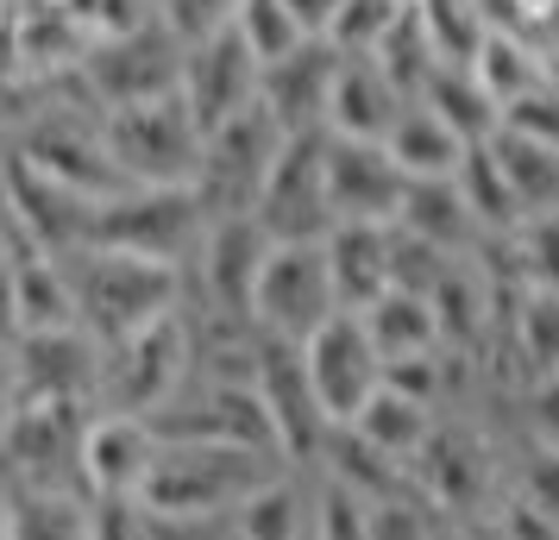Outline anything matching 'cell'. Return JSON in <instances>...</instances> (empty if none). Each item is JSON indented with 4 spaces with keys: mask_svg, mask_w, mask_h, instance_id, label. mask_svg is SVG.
Returning a JSON list of instances; mask_svg holds the SVG:
<instances>
[{
    "mask_svg": "<svg viewBox=\"0 0 559 540\" xmlns=\"http://www.w3.org/2000/svg\"><path fill=\"white\" fill-rule=\"evenodd\" d=\"M283 471H289V459L252 453V446H164L145 490H139V503L157 521L207 528V521H227L246 496H258Z\"/></svg>",
    "mask_w": 559,
    "mask_h": 540,
    "instance_id": "obj_1",
    "label": "cell"
},
{
    "mask_svg": "<svg viewBox=\"0 0 559 540\" xmlns=\"http://www.w3.org/2000/svg\"><path fill=\"white\" fill-rule=\"evenodd\" d=\"M70 277H76V296H82V327L102 346H120L127 334L152 327L164 314H182V296H189V271L182 264L102 252V245L70 257Z\"/></svg>",
    "mask_w": 559,
    "mask_h": 540,
    "instance_id": "obj_2",
    "label": "cell"
},
{
    "mask_svg": "<svg viewBox=\"0 0 559 540\" xmlns=\"http://www.w3.org/2000/svg\"><path fill=\"white\" fill-rule=\"evenodd\" d=\"M102 132H107V152L120 164V177L139 182V189H195V177H202L207 132L182 95L114 107L102 120Z\"/></svg>",
    "mask_w": 559,
    "mask_h": 540,
    "instance_id": "obj_3",
    "label": "cell"
},
{
    "mask_svg": "<svg viewBox=\"0 0 559 540\" xmlns=\"http://www.w3.org/2000/svg\"><path fill=\"white\" fill-rule=\"evenodd\" d=\"M207 214L202 189H120L114 202H102V220H95V245L102 252H132V257H157V264H182L202 257L207 245ZM88 245V252H95Z\"/></svg>",
    "mask_w": 559,
    "mask_h": 540,
    "instance_id": "obj_4",
    "label": "cell"
},
{
    "mask_svg": "<svg viewBox=\"0 0 559 540\" xmlns=\"http://www.w3.org/2000/svg\"><path fill=\"white\" fill-rule=\"evenodd\" d=\"M189 364H195V327H189V314H164L152 327L127 334L120 346H107L102 415H139V421H152L157 409H170L182 396Z\"/></svg>",
    "mask_w": 559,
    "mask_h": 540,
    "instance_id": "obj_5",
    "label": "cell"
},
{
    "mask_svg": "<svg viewBox=\"0 0 559 540\" xmlns=\"http://www.w3.org/2000/svg\"><path fill=\"white\" fill-rule=\"evenodd\" d=\"M340 309V284H333L328 264V239H302V245H277L264 277H258L252 296V327L264 339H289V346H308V339L328 327Z\"/></svg>",
    "mask_w": 559,
    "mask_h": 540,
    "instance_id": "obj_6",
    "label": "cell"
},
{
    "mask_svg": "<svg viewBox=\"0 0 559 540\" xmlns=\"http://www.w3.org/2000/svg\"><path fill=\"white\" fill-rule=\"evenodd\" d=\"M95 403H63V396H26L7 403V459L13 484L38 490H82V440L95 428ZM88 496V490H82Z\"/></svg>",
    "mask_w": 559,
    "mask_h": 540,
    "instance_id": "obj_7",
    "label": "cell"
},
{
    "mask_svg": "<svg viewBox=\"0 0 559 540\" xmlns=\"http://www.w3.org/2000/svg\"><path fill=\"white\" fill-rule=\"evenodd\" d=\"M328 157H333V132H289V145L277 152L264 195H258V227L271 232L277 245H302V239H328L333 220V195H328Z\"/></svg>",
    "mask_w": 559,
    "mask_h": 540,
    "instance_id": "obj_8",
    "label": "cell"
},
{
    "mask_svg": "<svg viewBox=\"0 0 559 540\" xmlns=\"http://www.w3.org/2000/svg\"><path fill=\"white\" fill-rule=\"evenodd\" d=\"M283 145H289V132H283V120L264 101H252L246 113H233L221 132H207L202 177H195L207 214H214V220H227V214H252Z\"/></svg>",
    "mask_w": 559,
    "mask_h": 540,
    "instance_id": "obj_9",
    "label": "cell"
},
{
    "mask_svg": "<svg viewBox=\"0 0 559 540\" xmlns=\"http://www.w3.org/2000/svg\"><path fill=\"white\" fill-rule=\"evenodd\" d=\"M182 70H189V45H182L170 26H152V32H132V38L95 45L88 63H82V82H88L95 107L114 113V107L182 95Z\"/></svg>",
    "mask_w": 559,
    "mask_h": 540,
    "instance_id": "obj_10",
    "label": "cell"
},
{
    "mask_svg": "<svg viewBox=\"0 0 559 540\" xmlns=\"http://www.w3.org/2000/svg\"><path fill=\"white\" fill-rule=\"evenodd\" d=\"M102 120H107L102 107H57V113H45L38 127L20 132V157L38 164L45 177L70 182V189L88 195V202H114V195L132 189V182L120 177V164H114V152H107Z\"/></svg>",
    "mask_w": 559,
    "mask_h": 540,
    "instance_id": "obj_11",
    "label": "cell"
},
{
    "mask_svg": "<svg viewBox=\"0 0 559 540\" xmlns=\"http://www.w3.org/2000/svg\"><path fill=\"white\" fill-rule=\"evenodd\" d=\"M408 478H415V490L428 496L433 509H447V515H490L503 503L497 453H490V440L472 421L433 428V440L421 446V459L408 465Z\"/></svg>",
    "mask_w": 559,
    "mask_h": 540,
    "instance_id": "obj_12",
    "label": "cell"
},
{
    "mask_svg": "<svg viewBox=\"0 0 559 540\" xmlns=\"http://www.w3.org/2000/svg\"><path fill=\"white\" fill-rule=\"evenodd\" d=\"M95 220H102V202H88L70 182L45 177L20 152L7 157V227H20L38 252L63 257V264L82 257L95 245Z\"/></svg>",
    "mask_w": 559,
    "mask_h": 540,
    "instance_id": "obj_13",
    "label": "cell"
},
{
    "mask_svg": "<svg viewBox=\"0 0 559 540\" xmlns=\"http://www.w3.org/2000/svg\"><path fill=\"white\" fill-rule=\"evenodd\" d=\"M258 396H264V409H271L283 459L289 465L328 459L333 421H328V409H321V396H314L302 346H289V339H258Z\"/></svg>",
    "mask_w": 559,
    "mask_h": 540,
    "instance_id": "obj_14",
    "label": "cell"
},
{
    "mask_svg": "<svg viewBox=\"0 0 559 540\" xmlns=\"http://www.w3.org/2000/svg\"><path fill=\"white\" fill-rule=\"evenodd\" d=\"M102 371H107V346L88 334V327H63V334H13L7 403H26V396H63V403H95V409H102Z\"/></svg>",
    "mask_w": 559,
    "mask_h": 540,
    "instance_id": "obj_15",
    "label": "cell"
},
{
    "mask_svg": "<svg viewBox=\"0 0 559 540\" xmlns=\"http://www.w3.org/2000/svg\"><path fill=\"white\" fill-rule=\"evenodd\" d=\"M302 359L333 428H353L358 415L371 409V396L383 389V352L371 346L358 314H333L328 327L302 346Z\"/></svg>",
    "mask_w": 559,
    "mask_h": 540,
    "instance_id": "obj_16",
    "label": "cell"
},
{
    "mask_svg": "<svg viewBox=\"0 0 559 540\" xmlns=\"http://www.w3.org/2000/svg\"><path fill=\"white\" fill-rule=\"evenodd\" d=\"M271 252H277V239L258 227V214H227V220L207 227L195 289L207 296L214 321H239V327H252V296H258V277H264Z\"/></svg>",
    "mask_w": 559,
    "mask_h": 540,
    "instance_id": "obj_17",
    "label": "cell"
},
{
    "mask_svg": "<svg viewBox=\"0 0 559 540\" xmlns=\"http://www.w3.org/2000/svg\"><path fill=\"white\" fill-rule=\"evenodd\" d=\"M328 195L340 227H396L408 202V177L390 157V145H365V139H333L328 157Z\"/></svg>",
    "mask_w": 559,
    "mask_h": 540,
    "instance_id": "obj_18",
    "label": "cell"
},
{
    "mask_svg": "<svg viewBox=\"0 0 559 540\" xmlns=\"http://www.w3.org/2000/svg\"><path fill=\"white\" fill-rule=\"evenodd\" d=\"M258 82H264V63L252 57L246 32L227 26L221 38H207L189 51V70H182V101L195 107L202 132H221L233 113H246L258 101Z\"/></svg>",
    "mask_w": 559,
    "mask_h": 540,
    "instance_id": "obj_19",
    "label": "cell"
},
{
    "mask_svg": "<svg viewBox=\"0 0 559 540\" xmlns=\"http://www.w3.org/2000/svg\"><path fill=\"white\" fill-rule=\"evenodd\" d=\"M157 453H164V440L152 434V421H139V415H95V428L82 440L76 478L95 503H139Z\"/></svg>",
    "mask_w": 559,
    "mask_h": 540,
    "instance_id": "obj_20",
    "label": "cell"
},
{
    "mask_svg": "<svg viewBox=\"0 0 559 540\" xmlns=\"http://www.w3.org/2000/svg\"><path fill=\"white\" fill-rule=\"evenodd\" d=\"M340 63H346V51H340V45H328V38H308L296 57H283V63H271V70H264V82H258V101L283 120V132L328 127Z\"/></svg>",
    "mask_w": 559,
    "mask_h": 540,
    "instance_id": "obj_21",
    "label": "cell"
},
{
    "mask_svg": "<svg viewBox=\"0 0 559 540\" xmlns=\"http://www.w3.org/2000/svg\"><path fill=\"white\" fill-rule=\"evenodd\" d=\"M95 51L70 0H13V76H70Z\"/></svg>",
    "mask_w": 559,
    "mask_h": 540,
    "instance_id": "obj_22",
    "label": "cell"
},
{
    "mask_svg": "<svg viewBox=\"0 0 559 540\" xmlns=\"http://www.w3.org/2000/svg\"><path fill=\"white\" fill-rule=\"evenodd\" d=\"M408 107H415V101L390 82V70H383L378 57H346V63H340V82H333L328 132H333V139H365V145H383Z\"/></svg>",
    "mask_w": 559,
    "mask_h": 540,
    "instance_id": "obj_23",
    "label": "cell"
},
{
    "mask_svg": "<svg viewBox=\"0 0 559 540\" xmlns=\"http://www.w3.org/2000/svg\"><path fill=\"white\" fill-rule=\"evenodd\" d=\"M328 264L340 284V309L371 314L396 289V227H333Z\"/></svg>",
    "mask_w": 559,
    "mask_h": 540,
    "instance_id": "obj_24",
    "label": "cell"
},
{
    "mask_svg": "<svg viewBox=\"0 0 559 540\" xmlns=\"http://www.w3.org/2000/svg\"><path fill=\"white\" fill-rule=\"evenodd\" d=\"M403 232H415V239H428V245H440L447 257H472L490 239V232L478 227V214L465 207V195H459V177L447 182H408V202H403V220H396Z\"/></svg>",
    "mask_w": 559,
    "mask_h": 540,
    "instance_id": "obj_25",
    "label": "cell"
},
{
    "mask_svg": "<svg viewBox=\"0 0 559 540\" xmlns=\"http://www.w3.org/2000/svg\"><path fill=\"white\" fill-rule=\"evenodd\" d=\"M7 540H95V496L82 490H7Z\"/></svg>",
    "mask_w": 559,
    "mask_h": 540,
    "instance_id": "obj_26",
    "label": "cell"
},
{
    "mask_svg": "<svg viewBox=\"0 0 559 540\" xmlns=\"http://www.w3.org/2000/svg\"><path fill=\"white\" fill-rule=\"evenodd\" d=\"M383 145H390V157L403 164L408 182H447V177H459V164H465V152H472V145H465V139H459V132L447 127L433 107H421V101L396 120V132H390Z\"/></svg>",
    "mask_w": 559,
    "mask_h": 540,
    "instance_id": "obj_27",
    "label": "cell"
},
{
    "mask_svg": "<svg viewBox=\"0 0 559 540\" xmlns=\"http://www.w3.org/2000/svg\"><path fill=\"white\" fill-rule=\"evenodd\" d=\"M227 528L233 540H314V496L296 471H283L227 515Z\"/></svg>",
    "mask_w": 559,
    "mask_h": 540,
    "instance_id": "obj_28",
    "label": "cell"
},
{
    "mask_svg": "<svg viewBox=\"0 0 559 540\" xmlns=\"http://www.w3.org/2000/svg\"><path fill=\"white\" fill-rule=\"evenodd\" d=\"M371 346L383 352V364L396 359H421V352H447V334H440V314H433L428 296H408V289H390L371 314H358Z\"/></svg>",
    "mask_w": 559,
    "mask_h": 540,
    "instance_id": "obj_29",
    "label": "cell"
},
{
    "mask_svg": "<svg viewBox=\"0 0 559 540\" xmlns=\"http://www.w3.org/2000/svg\"><path fill=\"white\" fill-rule=\"evenodd\" d=\"M321 471H328L333 484L358 490L365 503H390V496H403V490H415V478H408V465H396L390 453H378V446H371V440L358 434V428H333Z\"/></svg>",
    "mask_w": 559,
    "mask_h": 540,
    "instance_id": "obj_30",
    "label": "cell"
},
{
    "mask_svg": "<svg viewBox=\"0 0 559 540\" xmlns=\"http://www.w3.org/2000/svg\"><path fill=\"white\" fill-rule=\"evenodd\" d=\"M353 428H358L365 440H371L378 453H390L396 465H415V459H421V446L433 440V428H440V421H433L428 403H415V396H403V389L383 384L378 396H371V409L358 415Z\"/></svg>",
    "mask_w": 559,
    "mask_h": 540,
    "instance_id": "obj_31",
    "label": "cell"
},
{
    "mask_svg": "<svg viewBox=\"0 0 559 540\" xmlns=\"http://www.w3.org/2000/svg\"><path fill=\"white\" fill-rule=\"evenodd\" d=\"M421 107H433V113H440L465 145H484V139H497V132H503V107L490 101V88L478 82V70H440V76L428 82Z\"/></svg>",
    "mask_w": 559,
    "mask_h": 540,
    "instance_id": "obj_32",
    "label": "cell"
},
{
    "mask_svg": "<svg viewBox=\"0 0 559 540\" xmlns=\"http://www.w3.org/2000/svg\"><path fill=\"white\" fill-rule=\"evenodd\" d=\"M459 195H465V207L478 214V227L490 232V239H509V232L528 220V207L515 202V189H509L503 164H497L490 145H472V152H465V164H459Z\"/></svg>",
    "mask_w": 559,
    "mask_h": 540,
    "instance_id": "obj_33",
    "label": "cell"
},
{
    "mask_svg": "<svg viewBox=\"0 0 559 540\" xmlns=\"http://www.w3.org/2000/svg\"><path fill=\"white\" fill-rule=\"evenodd\" d=\"M484 145L497 152L509 189H515V202L528 207V214H554L559 207V152L554 145L522 139V132H497V139H484Z\"/></svg>",
    "mask_w": 559,
    "mask_h": 540,
    "instance_id": "obj_34",
    "label": "cell"
},
{
    "mask_svg": "<svg viewBox=\"0 0 559 540\" xmlns=\"http://www.w3.org/2000/svg\"><path fill=\"white\" fill-rule=\"evenodd\" d=\"M371 57H378L383 70H390V82L403 88L408 101H421V95H428V82L440 76V70H447V63H440V51H433L428 20H421V7H415V0L403 7V20L390 26V38H383V45H378Z\"/></svg>",
    "mask_w": 559,
    "mask_h": 540,
    "instance_id": "obj_35",
    "label": "cell"
},
{
    "mask_svg": "<svg viewBox=\"0 0 559 540\" xmlns=\"http://www.w3.org/2000/svg\"><path fill=\"white\" fill-rule=\"evenodd\" d=\"M472 70H478V82L490 88V101L509 107V101H522L528 88L547 82V51L528 45V38H515V32H490V45H484V57Z\"/></svg>",
    "mask_w": 559,
    "mask_h": 540,
    "instance_id": "obj_36",
    "label": "cell"
},
{
    "mask_svg": "<svg viewBox=\"0 0 559 540\" xmlns=\"http://www.w3.org/2000/svg\"><path fill=\"white\" fill-rule=\"evenodd\" d=\"M421 7V20H428V38L433 51H440V63L447 70H472L484 57V45H490V20H484L478 0H415Z\"/></svg>",
    "mask_w": 559,
    "mask_h": 540,
    "instance_id": "obj_37",
    "label": "cell"
},
{
    "mask_svg": "<svg viewBox=\"0 0 559 540\" xmlns=\"http://www.w3.org/2000/svg\"><path fill=\"white\" fill-rule=\"evenodd\" d=\"M509 352L522 359L528 384L559 371V289H528L522 296V309L509 321Z\"/></svg>",
    "mask_w": 559,
    "mask_h": 540,
    "instance_id": "obj_38",
    "label": "cell"
},
{
    "mask_svg": "<svg viewBox=\"0 0 559 540\" xmlns=\"http://www.w3.org/2000/svg\"><path fill=\"white\" fill-rule=\"evenodd\" d=\"M239 32H246V45H252V57L271 70V63H283V57H296L308 45L302 20L283 7V0H246L239 7Z\"/></svg>",
    "mask_w": 559,
    "mask_h": 540,
    "instance_id": "obj_39",
    "label": "cell"
},
{
    "mask_svg": "<svg viewBox=\"0 0 559 540\" xmlns=\"http://www.w3.org/2000/svg\"><path fill=\"white\" fill-rule=\"evenodd\" d=\"M371 540H453V515L433 509L421 490L371 503Z\"/></svg>",
    "mask_w": 559,
    "mask_h": 540,
    "instance_id": "obj_40",
    "label": "cell"
},
{
    "mask_svg": "<svg viewBox=\"0 0 559 540\" xmlns=\"http://www.w3.org/2000/svg\"><path fill=\"white\" fill-rule=\"evenodd\" d=\"M509 252H515V271L528 277V289H559V207L528 214L509 232Z\"/></svg>",
    "mask_w": 559,
    "mask_h": 540,
    "instance_id": "obj_41",
    "label": "cell"
},
{
    "mask_svg": "<svg viewBox=\"0 0 559 540\" xmlns=\"http://www.w3.org/2000/svg\"><path fill=\"white\" fill-rule=\"evenodd\" d=\"M403 7L408 0H346L333 32H328V45H340L346 57H371L390 38V26L403 20Z\"/></svg>",
    "mask_w": 559,
    "mask_h": 540,
    "instance_id": "obj_42",
    "label": "cell"
},
{
    "mask_svg": "<svg viewBox=\"0 0 559 540\" xmlns=\"http://www.w3.org/2000/svg\"><path fill=\"white\" fill-rule=\"evenodd\" d=\"M314 540H371V503L358 490L321 478V490H314Z\"/></svg>",
    "mask_w": 559,
    "mask_h": 540,
    "instance_id": "obj_43",
    "label": "cell"
},
{
    "mask_svg": "<svg viewBox=\"0 0 559 540\" xmlns=\"http://www.w3.org/2000/svg\"><path fill=\"white\" fill-rule=\"evenodd\" d=\"M239 7H246V0H157L164 26L177 32L189 51L207 45V38H221L227 26H239Z\"/></svg>",
    "mask_w": 559,
    "mask_h": 540,
    "instance_id": "obj_44",
    "label": "cell"
},
{
    "mask_svg": "<svg viewBox=\"0 0 559 540\" xmlns=\"http://www.w3.org/2000/svg\"><path fill=\"white\" fill-rule=\"evenodd\" d=\"M82 13V26L95 32V45L107 38H132V32H152L164 26V13H157V0H70Z\"/></svg>",
    "mask_w": 559,
    "mask_h": 540,
    "instance_id": "obj_45",
    "label": "cell"
},
{
    "mask_svg": "<svg viewBox=\"0 0 559 540\" xmlns=\"http://www.w3.org/2000/svg\"><path fill=\"white\" fill-rule=\"evenodd\" d=\"M503 132H522V139H540V145L559 152V88L554 82H540V88H528L522 101H509L503 107Z\"/></svg>",
    "mask_w": 559,
    "mask_h": 540,
    "instance_id": "obj_46",
    "label": "cell"
},
{
    "mask_svg": "<svg viewBox=\"0 0 559 540\" xmlns=\"http://www.w3.org/2000/svg\"><path fill=\"white\" fill-rule=\"evenodd\" d=\"M509 490H522L534 509H547L559 521V453H547V446H534L528 459H522V471H515V484Z\"/></svg>",
    "mask_w": 559,
    "mask_h": 540,
    "instance_id": "obj_47",
    "label": "cell"
},
{
    "mask_svg": "<svg viewBox=\"0 0 559 540\" xmlns=\"http://www.w3.org/2000/svg\"><path fill=\"white\" fill-rule=\"evenodd\" d=\"M522 421H528L534 446L559 453V371H554V377H534V384H528V396H522Z\"/></svg>",
    "mask_w": 559,
    "mask_h": 540,
    "instance_id": "obj_48",
    "label": "cell"
},
{
    "mask_svg": "<svg viewBox=\"0 0 559 540\" xmlns=\"http://www.w3.org/2000/svg\"><path fill=\"white\" fill-rule=\"evenodd\" d=\"M283 7H289V13L302 20V32H308V38H328V32H333V20H340V7H346V0H283Z\"/></svg>",
    "mask_w": 559,
    "mask_h": 540,
    "instance_id": "obj_49",
    "label": "cell"
},
{
    "mask_svg": "<svg viewBox=\"0 0 559 540\" xmlns=\"http://www.w3.org/2000/svg\"><path fill=\"white\" fill-rule=\"evenodd\" d=\"M547 82H554V88H559V45H554V51H547Z\"/></svg>",
    "mask_w": 559,
    "mask_h": 540,
    "instance_id": "obj_50",
    "label": "cell"
},
{
    "mask_svg": "<svg viewBox=\"0 0 559 540\" xmlns=\"http://www.w3.org/2000/svg\"><path fill=\"white\" fill-rule=\"evenodd\" d=\"M478 540H503V535H478Z\"/></svg>",
    "mask_w": 559,
    "mask_h": 540,
    "instance_id": "obj_51",
    "label": "cell"
}]
</instances>
